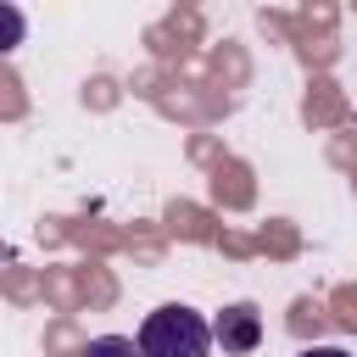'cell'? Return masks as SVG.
Here are the masks:
<instances>
[{
	"mask_svg": "<svg viewBox=\"0 0 357 357\" xmlns=\"http://www.w3.org/2000/svg\"><path fill=\"white\" fill-rule=\"evenodd\" d=\"M139 357H206L212 351V324L195 307H156L139 324Z\"/></svg>",
	"mask_w": 357,
	"mask_h": 357,
	"instance_id": "1",
	"label": "cell"
},
{
	"mask_svg": "<svg viewBox=\"0 0 357 357\" xmlns=\"http://www.w3.org/2000/svg\"><path fill=\"white\" fill-rule=\"evenodd\" d=\"M212 340H218L223 351H257V340H262V312H257L251 301L223 307L218 324H212Z\"/></svg>",
	"mask_w": 357,
	"mask_h": 357,
	"instance_id": "2",
	"label": "cell"
},
{
	"mask_svg": "<svg viewBox=\"0 0 357 357\" xmlns=\"http://www.w3.org/2000/svg\"><path fill=\"white\" fill-rule=\"evenodd\" d=\"M22 33H28L22 11H17V6H0V56H11V50L22 45Z\"/></svg>",
	"mask_w": 357,
	"mask_h": 357,
	"instance_id": "3",
	"label": "cell"
},
{
	"mask_svg": "<svg viewBox=\"0 0 357 357\" xmlns=\"http://www.w3.org/2000/svg\"><path fill=\"white\" fill-rule=\"evenodd\" d=\"M84 357H139V346H134V340H123V335H100V340H89V346H84Z\"/></svg>",
	"mask_w": 357,
	"mask_h": 357,
	"instance_id": "4",
	"label": "cell"
},
{
	"mask_svg": "<svg viewBox=\"0 0 357 357\" xmlns=\"http://www.w3.org/2000/svg\"><path fill=\"white\" fill-rule=\"evenodd\" d=\"M301 357H351V351H340V346H307Z\"/></svg>",
	"mask_w": 357,
	"mask_h": 357,
	"instance_id": "5",
	"label": "cell"
}]
</instances>
